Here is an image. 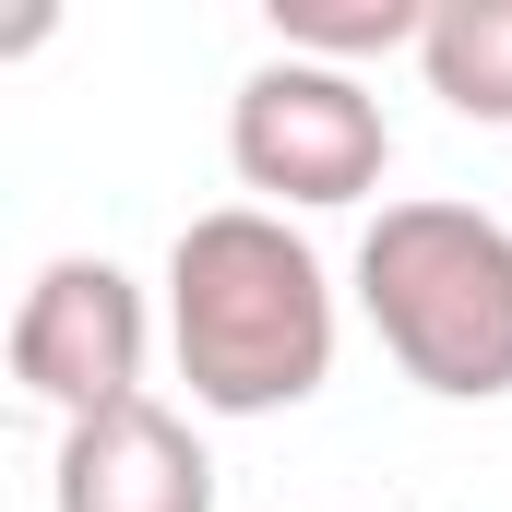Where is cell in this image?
Here are the masks:
<instances>
[{
    "label": "cell",
    "mask_w": 512,
    "mask_h": 512,
    "mask_svg": "<svg viewBox=\"0 0 512 512\" xmlns=\"http://www.w3.org/2000/svg\"><path fill=\"white\" fill-rule=\"evenodd\" d=\"M143 346H155V310L108 251H60L36 262L24 310H12V382L60 417H108L143 393Z\"/></svg>",
    "instance_id": "cell-4"
},
{
    "label": "cell",
    "mask_w": 512,
    "mask_h": 512,
    "mask_svg": "<svg viewBox=\"0 0 512 512\" xmlns=\"http://www.w3.org/2000/svg\"><path fill=\"white\" fill-rule=\"evenodd\" d=\"M48 512H215V465H203V441H191L179 405L131 393L108 417H72L60 429Z\"/></svg>",
    "instance_id": "cell-5"
},
{
    "label": "cell",
    "mask_w": 512,
    "mask_h": 512,
    "mask_svg": "<svg viewBox=\"0 0 512 512\" xmlns=\"http://www.w3.org/2000/svg\"><path fill=\"white\" fill-rule=\"evenodd\" d=\"M429 36V0H274V60H322V72H358L382 48Z\"/></svg>",
    "instance_id": "cell-7"
},
{
    "label": "cell",
    "mask_w": 512,
    "mask_h": 512,
    "mask_svg": "<svg viewBox=\"0 0 512 512\" xmlns=\"http://www.w3.org/2000/svg\"><path fill=\"white\" fill-rule=\"evenodd\" d=\"M167 346H179L191 405L286 417L334 382V274L286 215L215 203L167 251Z\"/></svg>",
    "instance_id": "cell-1"
},
{
    "label": "cell",
    "mask_w": 512,
    "mask_h": 512,
    "mask_svg": "<svg viewBox=\"0 0 512 512\" xmlns=\"http://www.w3.org/2000/svg\"><path fill=\"white\" fill-rule=\"evenodd\" d=\"M417 72L453 120L512 131V0H429V36H417Z\"/></svg>",
    "instance_id": "cell-6"
},
{
    "label": "cell",
    "mask_w": 512,
    "mask_h": 512,
    "mask_svg": "<svg viewBox=\"0 0 512 512\" xmlns=\"http://www.w3.org/2000/svg\"><path fill=\"white\" fill-rule=\"evenodd\" d=\"M358 310L382 358L441 405L512 393V227L477 203H382L358 239Z\"/></svg>",
    "instance_id": "cell-2"
},
{
    "label": "cell",
    "mask_w": 512,
    "mask_h": 512,
    "mask_svg": "<svg viewBox=\"0 0 512 512\" xmlns=\"http://www.w3.org/2000/svg\"><path fill=\"white\" fill-rule=\"evenodd\" d=\"M227 167L262 191V215H334V203H370L393 167V120L358 72H322V60H262L227 108Z\"/></svg>",
    "instance_id": "cell-3"
}]
</instances>
